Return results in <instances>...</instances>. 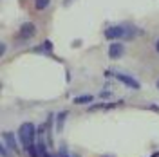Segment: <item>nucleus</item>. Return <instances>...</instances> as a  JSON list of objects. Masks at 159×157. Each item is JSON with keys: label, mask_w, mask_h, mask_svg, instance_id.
Instances as JSON below:
<instances>
[{"label": "nucleus", "mask_w": 159, "mask_h": 157, "mask_svg": "<svg viewBox=\"0 0 159 157\" xmlns=\"http://www.w3.org/2000/svg\"><path fill=\"white\" fill-rule=\"evenodd\" d=\"M112 76L118 79V81H121L125 87L132 88V90H139V88H141V85H139L138 79L132 78V76H129V74H123V72H112Z\"/></svg>", "instance_id": "nucleus-4"}, {"label": "nucleus", "mask_w": 159, "mask_h": 157, "mask_svg": "<svg viewBox=\"0 0 159 157\" xmlns=\"http://www.w3.org/2000/svg\"><path fill=\"white\" fill-rule=\"evenodd\" d=\"M51 0H33V6H34V9L36 11H45L49 7Z\"/></svg>", "instance_id": "nucleus-9"}, {"label": "nucleus", "mask_w": 159, "mask_h": 157, "mask_svg": "<svg viewBox=\"0 0 159 157\" xmlns=\"http://www.w3.org/2000/svg\"><path fill=\"white\" fill-rule=\"evenodd\" d=\"M36 136H38V130L34 128L33 123H24L18 130V137H20V143L24 145V148L27 150L29 146L33 145H36L34 141H36Z\"/></svg>", "instance_id": "nucleus-1"}, {"label": "nucleus", "mask_w": 159, "mask_h": 157, "mask_svg": "<svg viewBox=\"0 0 159 157\" xmlns=\"http://www.w3.org/2000/svg\"><path fill=\"white\" fill-rule=\"evenodd\" d=\"M94 99V96L90 94H83V96H76L74 98V105H89L90 101Z\"/></svg>", "instance_id": "nucleus-8"}, {"label": "nucleus", "mask_w": 159, "mask_h": 157, "mask_svg": "<svg viewBox=\"0 0 159 157\" xmlns=\"http://www.w3.org/2000/svg\"><path fill=\"white\" fill-rule=\"evenodd\" d=\"M74 157H78V155H74Z\"/></svg>", "instance_id": "nucleus-17"}, {"label": "nucleus", "mask_w": 159, "mask_h": 157, "mask_svg": "<svg viewBox=\"0 0 159 157\" xmlns=\"http://www.w3.org/2000/svg\"><path fill=\"white\" fill-rule=\"evenodd\" d=\"M2 139H4V145L9 146L13 152H18V145H16V137L11 134V132H4L2 134Z\"/></svg>", "instance_id": "nucleus-6"}, {"label": "nucleus", "mask_w": 159, "mask_h": 157, "mask_svg": "<svg viewBox=\"0 0 159 157\" xmlns=\"http://www.w3.org/2000/svg\"><path fill=\"white\" fill-rule=\"evenodd\" d=\"M0 154H2V157H9V152H7V146L2 143L0 145Z\"/></svg>", "instance_id": "nucleus-10"}, {"label": "nucleus", "mask_w": 159, "mask_h": 157, "mask_svg": "<svg viewBox=\"0 0 159 157\" xmlns=\"http://www.w3.org/2000/svg\"><path fill=\"white\" fill-rule=\"evenodd\" d=\"M150 108H152V110H156V112H159V107H157V105H150Z\"/></svg>", "instance_id": "nucleus-14"}, {"label": "nucleus", "mask_w": 159, "mask_h": 157, "mask_svg": "<svg viewBox=\"0 0 159 157\" xmlns=\"http://www.w3.org/2000/svg\"><path fill=\"white\" fill-rule=\"evenodd\" d=\"M125 56V45L121 43V42H112L109 45V58L110 60H119Z\"/></svg>", "instance_id": "nucleus-5"}, {"label": "nucleus", "mask_w": 159, "mask_h": 157, "mask_svg": "<svg viewBox=\"0 0 159 157\" xmlns=\"http://www.w3.org/2000/svg\"><path fill=\"white\" fill-rule=\"evenodd\" d=\"M34 36H36V25L33 22H24L18 29V34H16L18 42H29Z\"/></svg>", "instance_id": "nucleus-2"}, {"label": "nucleus", "mask_w": 159, "mask_h": 157, "mask_svg": "<svg viewBox=\"0 0 159 157\" xmlns=\"http://www.w3.org/2000/svg\"><path fill=\"white\" fill-rule=\"evenodd\" d=\"M6 51H7L6 43H0V56H4V54H6Z\"/></svg>", "instance_id": "nucleus-11"}, {"label": "nucleus", "mask_w": 159, "mask_h": 157, "mask_svg": "<svg viewBox=\"0 0 159 157\" xmlns=\"http://www.w3.org/2000/svg\"><path fill=\"white\" fill-rule=\"evenodd\" d=\"M70 2H72V0H63V6H65V7H67V6H69Z\"/></svg>", "instance_id": "nucleus-15"}, {"label": "nucleus", "mask_w": 159, "mask_h": 157, "mask_svg": "<svg viewBox=\"0 0 159 157\" xmlns=\"http://www.w3.org/2000/svg\"><path fill=\"white\" fill-rule=\"evenodd\" d=\"M154 49H156V52L159 54V38L156 40V42H154Z\"/></svg>", "instance_id": "nucleus-12"}, {"label": "nucleus", "mask_w": 159, "mask_h": 157, "mask_svg": "<svg viewBox=\"0 0 159 157\" xmlns=\"http://www.w3.org/2000/svg\"><path fill=\"white\" fill-rule=\"evenodd\" d=\"M110 96V92H107V90H105V92H101V94H99V98H109Z\"/></svg>", "instance_id": "nucleus-13"}, {"label": "nucleus", "mask_w": 159, "mask_h": 157, "mask_svg": "<svg viewBox=\"0 0 159 157\" xmlns=\"http://www.w3.org/2000/svg\"><path fill=\"white\" fill-rule=\"evenodd\" d=\"M65 119H67V112H65V110L60 112V114H56V132H61V130H63Z\"/></svg>", "instance_id": "nucleus-7"}, {"label": "nucleus", "mask_w": 159, "mask_h": 157, "mask_svg": "<svg viewBox=\"0 0 159 157\" xmlns=\"http://www.w3.org/2000/svg\"><path fill=\"white\" fill-rule=\"evenodd\" d=\"M156 87H157V90H159V79H157V81H156Z\"/></svg>", "instance_id": "nucleus-16"}, {"label": "nucleus", "mask_w": 159, "mask_h": 157, "mask_svg": "<svg viewBox=\"0 0 159 157\" xmlns=\"http://www.w3.org/2000/svg\"><path fill=\"white\" fill-rule=\"evenodd\" d=\"M125 34H127V27H125V25H110V27H107L105 33H103V36L107 40H110V42L125 38Z\"/></svg>", "instance_id": "nucleus-3"}]
</instances>
